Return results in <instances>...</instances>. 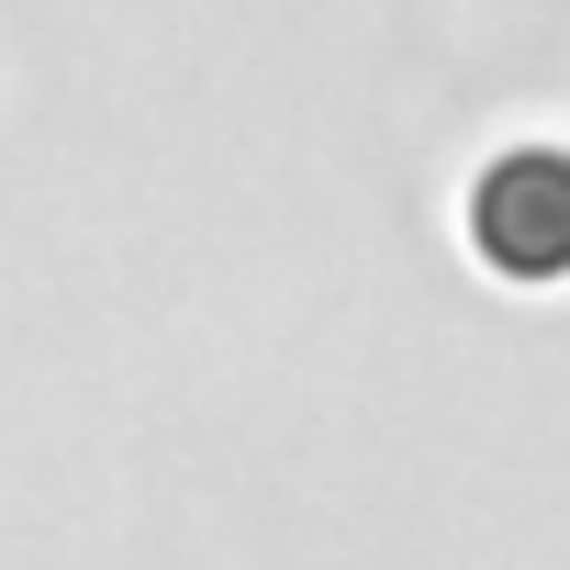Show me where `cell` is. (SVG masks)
Here are the masks:
<instances>
[{"label": "cell", "mask_w": 570, "mask_h": 570, "mask_svg": "<svg viewBox=\"0 0 570 570\" xmlns=\"http://www.w3.org/2000/svg\"><path fill=\"white\" fill-rule=\"evenodd\" d=\"M470 224H481V246L503 268H570V168L559 157H503L481 179Z\"/></svg>", "instance_id": "6da1fadb"}]
</instances>
